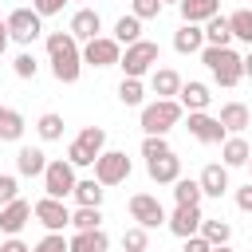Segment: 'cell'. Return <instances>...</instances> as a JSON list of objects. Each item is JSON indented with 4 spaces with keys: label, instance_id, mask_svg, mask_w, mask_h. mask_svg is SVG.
<instances>
[{
    "label": "cell",
    "instance_id": "40",
    "mask_svg": "<svg viewBox=\"0 0 252 252\" xmlns=\"http://www.w3.org/2000/svg\"><path fill=\"white\" fill-rule=\"evenodd\" d=\"M67 161H71L75 169H83V165H94V154H87L79 142H71V146H67Z\"/></svg>",
    "mask_w": 252,
    "mask_h": 252
},
{
    "label": "cell",
    "instance_id": "9",
    "mask_svg": "<svg viewBox=\"0 0 252 252\" xmlns=\"http://www.w3.org/2000/svg\"><path fill=\"white\" fill-rule=\"evenodd\" d=\"M32 217H35L47 232H63V228L71 224V209H67L59 197H39V201L32 205Z\"/></svg>",
    "mask_w": 252,
    "mask_h": 252
},
{
    "label": "cell",
    "instance_id": "51",
    "mask_svg": "<svg viewBox=\"0 0 252 252\" xmlns=\"http://www.w3.org/2000/svg\"><path fill=\"white\" fill-rule=\"evenodd\" d=\"M244 165H248V169H252V154H248V161H244Z\"/></svg>",
    "mask_w": 252,
    "mask_h": 252
},
{
    "label": "cell",
    "instance_id": "41",
    "mask_svg": "<svg viewBox=\"0 0 252 252\" xmlns=\"http://www.w3.org/2000/svg\"><path fill=\"white\" fill-rule=\"evenodd\" d=\"M32 252H67V240H63V232H47Z\"/></svg>",
    "mask_w": 252,
    "mask_h": 252
},
{
    "label": "cell",
    "instance_id": "24",
    "mask_svg": "<svg viewBox=\"0 0 252 252\" xmlns=\"http://www.w3.org/2000/svg\"><path fill=\"white\" fill-rule=\"evenodd\" d=\"M248 154H252V146H248L240 134H228V138L220 142V165H228V169L244 165V161H248Z\"/></svg>",
    "mask_w": 252,
    "mask_h": 252
},
{
    "label": "cell",
    "instance_id": "21",
    "mask_svg": "<svg viewBox=\"0 0 252 252\" xmlns=\"http://www.w3.org/2000/svg\"><path fill=\"white\" fill-rule=\"evenodd\" d=\"M150 91H154L158 98H173V94L181 91V75H177L173 67H154V71H150Z\"/></svg>",
    "mask_w": 252,
    "mask_h": 252
},
{
    "label": "cell",
    "instance_id": "45",
    "mask_svg": "<svg viewBox=\"0 0 252 252\" xmlns=\"http://www.w3.org/2000/svg\"><path fill=\"white\" fill-rule=\"evenodd\" d=\"M209 248H213V244H209L201 232H197V236H185V252H209Z\"/></svg>",
    "mask_w": 252,
    "mask_h": 252
},
{
    "label": "cell",
    "instance_id": "48",
    "mask_svg": "<svg viewBox=\"0 0 252 252\" xmlns=\"http://www.w3.org/2000/svg\"><path fill=\"white\" fill-rule=\"evenodd\" d=\"M240 67H244V79H252V51H248V55H240Z\"/></svg>",
    "mask_w": 252,
    "mask_h": 252
},
{
    "label": "cell",
    "instance_id": "18",
    "mask_svg": "<svg viewBox=\"0 0 252 252\" xmlns=\"http://www.w3.org/2000/svg\"><path fill=\"white\" fill-rule=\"evenodd\" d=\"M16 169H20V177H43V169H47V154H43L39 146H20V154H16Z\"/></svg>",
    "mask_w": 252,
    "mask_h": 252
},
{
    "label": "cell",
    "instance_id": "13",
    "mask_svg": "<svg viewBox=\"0 0 252 252\" xmlns=\"http://www.w3.org/2000/svg\"><path fill=\"white\" fill-rule=\"evenodd\" d=\"M32 220V205L24 201V197H16V201H8V205H0V232H8V236H16L24 224Z\"/></svg>",
    "mask_w": 252,
    "mask_h": 252
},
{
    "label": "cell",
    "instance_id": "1",
    "mask_svg": "<svg viewBox=\"0 0 252 252\" xmlns=\"http://www.w3.org/2000/svg\"><path fill=\"white\" fill-rule=\"evenodd\" d=\"M47 55H51V75L59 83H79L83 75V51L71 32H51L47 35Z\"/></svg>",
    "mask_w": 252,
    "mask_h": 252
},
{
    "label": "cell",
    "instance_id": "28",
    "mask_svg": "<svg viewBox=\"0 0 252 252\" xmlns=\"http://www.w3.org/2000/svg\"><path fill=\"white\" fill-rule=\"evenodd\" d=\"M114 39L118 43H138L142 39V20L130 12V16H118L114 20Z\"/></svg>",
    "mask_w": 252,
    "mask_h": 252
},
{
    "label": "cell",
    "instance_id": "32",
    "mask_svg": "<svg viewBox=\"0 0 252 252\" xmlns=\"http://www.w3.org/2000/svg\"><path fill=\"white\" fill-rule=\"evenodd\" d=\"M228 28H232V39H244L252 47V8H236L228 16Z\"/></svg>",
    "mask_w": 252,
    "mask_h": 252
},
{
    "label": "cell",
    "instance_id": "52",
    "mask_svg": "<svg viewBox=\"0 0 252 252\" xmlns=\"http://www.w3.org/2000/svg\"><path fill=\"white\" fill-rule=\"evenodd\" d=\"M0 110H4V106H0Z\"/></svg>",
    "mask_w": 252,
    "mask_h": 252
},
{
    "label": "cell",
    "instance_id": "25",
    "mask_svg": "<svg viewBox=\"0 0 252 252\" xmlns=\"http://www.w3.org/2000/svg\"><path fill=\"white\" fill-rule=\"evenodd\" d=\"M201 32H205V43H209V47H228V43H232L228 16H220V12H217L213 20H205V28H201Z\"/></svg>",
    "mask_w": 252,
    "mask_h": 252
},
{
    "label": "cell",
    "instance_id": "39",
    "mask_svg": "<svg viewBox=\"0 0 252 252\" xmlns=\"http://www.w3.org/2000/svg\"><path fill=\"white\" fill-rule=\"evenodd\" d=\"M161 8H165L161 0H134V4H130V12H134L138 20H158V16H161Z\"/></svg>",
    "mask_w": 252,
    "mask_h": 252
},
{
    "label": "cell",
    "instance_id": "46",
    "mask_svg": "<svg viewBox=\"0 0 252 252\" xmlns=\"http://www.w3.org/2000/svg\"><path fill=\"white\" fill-rule=\"evenodd\" d=\"M0 252H32V248H28L24 240H16V236H8V240L0 244Z\"/></svg>",
    "mask_w": 252,
    "mask_h": 252
},
{
    "label": "cell",
    "instance_id": "15",
    "mask_svg": "<svg viewBox=\"0 0 252 252\" xmlns=\"http://www.w3.org/2000/svg\"><path fill=\"white\" fill-rule=\"evenodd\" d=\"M79 43H87V39H94V35H102V20H98V12L94 8H79L75 16H71V28H67Z\"/></svg>",
    "mask_w": 252,
    "mask_h": 252
},
{
    "label": "cell",
    "instance_id": "16",
    "mask_svg": "<svg viewBox=\"0 0 252 252\" xmlns=\"http://www.w3.org/2000/svg\"><path fill=\"white\" fill-rule=\"evenodd\" d=\"M197 185H201L205 197H224V193H228V165H220V161L205 165L201 177H197Z\"/></svg>",
    "mask_w": 252,
    "mask_h": 252
},
{
    "label": "cell",
    "instance_id": "43",
    "mask_svg": "<svg viewBox=\"0 0 252 252\" xmlns=\"http://www.w3.org/2000/svg\"><path fill=\"white\" fill-rule=\"evenodd\" d=\"M63 4H67V0H32V8H35L39 16H55V12H63Z\"/></svg>",
    "mask_w": 252,
    "mask_h": 252
},
{
    "label": "cell",
    "instance_id": "7",
    "mask_svg": "<svg viewBox=\"0 0 252 252\" xmlns=\"http://www.w3.org/2000/svg\"><path fill=\"white\" fill-rule=\"evenodd\" d=\"M75 165L67 161V158H55V161H47V169H43V189H47V197H71V189H75Z\"/></svg>",
    "mask_w": 252,
    "mask_h": 252
},
{
    "label": "cell",
    "instance_id": "20",
    "mask_svg": "<svg viewBox=\"0 0 252 252\" xmlns=\"http://www.w3.org/2000/svg\"><path fill=\"white\" fill-rule=\"evenodd\" d=\"M177 12H181V24H205L220 12V0H181Z\"/></svg>",
    "mask_w": 252,
    "mask_h": 252
},
{
    "label": "cell",
    "instance_id": "33",
    "mask_svg": "<svg viewBox=\"0 0 252 252\" xmlns=\"http://www.w3.org/2000/svg\"><path fill=\"white\" fill-rule=\"evenodd\" d=\"M35 134L43 138V142H59L63 138V114H39V122H35Z\"/></svg>",
    "mask_w": 252,
    "mask_h": 252
},
{
    "label": "cell",
    "instance_id": "10",
    "mask_svg": "<svg viewBox=\"0 0 252 252\" xmlns=\"http://www.w3.org/2000/svg\"><path fill=\"white\" fill-rule=\"evenodd\" d=\"M189 134L197 138V142H205V146H220L228 134H224V126H220V118H213V114H205V110H189Z\"/></svg>",
    "mask_w": 252,
    "mask_h": 252
},
{
    "label": "cell",
    "instance_id": "36",
    "mask_svg": "<svg viewBox=\"0 0 252 252\" xmlns=\"http://www.w3.org/2000/svg\"><path fill=\"white\" fill-rule=\"evenodd\" d=\"M122 248H126V252H146V248H150V228H142V224L126 228V232H122Z\"/></svg>",
    "mask_w": 252,
    "mask_h": 252
},
{
    "label": "cell",
    "instance_id": "35",
    "mask_svg": "<svg viewBox=\"0 0 252 252\" xmlns=\"http://www.w3.org/2000/svg\"><path fill=\"white\" fill-rule=\"evenodd\" d=\"M201 236L209 244H228L232 240V224L228 220H201Z\"/></svg>",
    "mask_w": 252,
    "mask_h": 252
},
{
    "label": "cell",
    "instance_id": "30",
    "mask_svg": "<svg viewBox=\"0 0 252 252\" xmlns=\"http://www.w3.org/2000/svg\"><path fill=\"white\" fill-rule=\"evenodd\" d=\"M102 185L94 181V177H87V181H75V189H71V197L79 201V205H102Z\"/></svg>",
    "mask_w": 252,
    "mask_h": 252
},
{
    "label": "cell",
    "instance_id": "38",
    "mask_svg": "<svg viewBox=\"0 0 252 252\" xmlns=\"http://www.w3.org/2000/svg\"><path fill=\"white\" fill-rule=\"evenodd\" d=\"M12 71H16V79H35L39 63H35V55H32V51H20V55H16V63H12Z\"/></svg>",
    "mask_w": 252,
    "mask_h": 252
},
{
    "label": "cell",
    "instance_id": "26",
    "mask_svg": "<svg viewBox=\"0 0 252 252\" xmlns=\"http://www.w3.org/2000/svg\"><path fill=\"white\" fill-rule=\"evenodd\" d=\"M24 114L20 110H12V106H4L0 110V142H20L24 138Z\"/></svg>",
    "mask_w": 252,
    "mask_h": 252
},
{
    "label": "cell",
    "instance_id": "19",
    "mask_svg": "<svg viewBox=\"0 0 252 252\" xmlns=\"http://www.w3.org/2000/svg\"><path fill=\"white\" fill-rule=\"evenodd\" d=\"M110 248V236L102 228H83L67 240V252H106Z\"/></svg>",
    "mask_w": 252,
    "mask_h": 252
},
{
    "label": "cell",
    "instance_id": "49",
    "mask_svg": "<svg viewBox=\"0 0 252 252\" xmlns=\"http://www.w3.org/2000/svg\"><path fill=\"white\" fill-rule=\"evenodd\" d=\"M209 252H232V248H228V244H213Z\"/></svg>",
    "mask_w": 252,
    "mask_h": 252
},
{
    "label": "cell",
    "instance_id": "5",
    "mask_svg": "<svg viewBox=\"0 0 252 252\" xmlns=\"http://www.w3.org/2000/svg\"><path fill=\"white\" fill-rule=\"evenodd\" d=\"M130 158L122 154V150H102L98 158H94V181L106 189V185H122L126 177H130Z\"/></svg>",
    "mask_w": 252,
    "mask_h": 252
},
{
    "label": "cell",
    "instance_id": "44",
    "mask_svg": "<svg viewBox=\"0 0 252 252\" xmlns=\"http://www.w3.org/2000/svg\"><path fill=\"white\" fill-rule=\"evenodd\" d=\"M236 209H240V213H252V181H248L244 189H236Z\"/></svg>",
    "mask_w": 252,
    "mask_h": 252
},
{
    "label": "cell",
    "instance_id": "14",
    "mask_svg": "<svg viewBox=\"0 0 252 252\" xmlns=\"http://www.w3.org/2000/svg\"><path fill=\"white\" fill-rule=\"evenodd\" d=\"M146 173H150V181H158V185H173V181L181 177V158H177V154L150 158V161H146Z\"/></svg>",
    "mask_w": 252,
    "mask_h": 252
},
{
    "label": "cell",
    "instance_id": "17",
    "mask_svg": "<svg viewBox=\"0 0 252 252\" xmlns=\"http://www.w3.org/2000/svg\"><path fill=\"white\" fill-rule=\"evenodd\" d=\"M217 118H220L224 134H244V130L252 126V114H248V106H244V102H224Z\"/></svg>",
    "mask_w": 252,
    "mask_h": 252
},
{
    "label": "cell",
    "instance_id": "2",
    "mask_svg": "<svg viewBox=\"0 0 252 252\" xmlns=\"http://www.w3.org/2000/svg\"><path fill=\"white\" fill-rule=\"evenodd\" d=\"M201 63L213 71V79L220 83V87H236L240 79H244V67H240V55L232 51V47H201Z\"/></svg>",
    "mask_w": 252,
    "mask_h": 252
},
{
    "label": "cell",
    "instance_id": "47",
    "mask_svg": "<svg viewBox=\"0 0 252 252\" xmlns=\"http://www.w3.org/2000/svg\"><path fill=\"white\" fill-rule=\"evenodd\" d=\"M8 43H12V35H8V24L0 20V55H4V47H8Z\"/></svg>",
    "mask_w": 252,
    "mask_h": 252
},
{
    "label": "cell",
    "instance_id": "27",
    "mask_svg": "<svg viewBox=\"0 0 252 252\" xmlns=\"http://www.w3.org/2000/svg\"><path fill=\"white\" fill-rule=\"evenodd\" d=\"M71 228L83 232V228H102V205H79L71 213Z\"/></svg>",
    "mask_w": 252,
    "mask_h": 252
},
{
    "label": "cell",
    "instance_id": "50",
    "mask_svg": "<svg viewBox=\"0 0 252 252\" xmlns=\"http://www.w3.org/2000/svg\"><path fill=\"white\" fill-rule=\"evenodd\" d=\"M161 4H181V0H161Z\"/></svg>",
    "mask_w": 252,
    "mask_h": 252
},
{
    "label": "cell",
    "instance_id": "34",
    "mask_svg": "<svg viewBox=\"0 0 252 252\" xmlns=\"http://www.w3.org/2000/svg\"><path fill=\"white\" fill-rule=\"evenodd\" d=\"M142 98H146L142 79H122V83H118V102H122V106H142Z\"/></svg>",
    "mask_w": 252,
    "mask_h": 252
},
{
    "label": "cell",
    "instance_id": "23",
    "mask_svg": "<svg viewBox=\"0 0 252 252\" xmlns=\"http://www.w3.org/2000/svg\"><path fill=\"white\" fill-rule=\"evenodd\" d=\"M177 102H181V110H209L213 94H209V87H205V83H181Z\"/></svg>",
    "mask_w": 252,
    "mask_h": 252
},
{
    "label": "cell",
    "instance_id": "29",
    "mask_svg": "<svg viewBox=\"0 0 252 252\" xmlns=\"http://www.w3.org/2000/svg\"><path fill=\"white\" fill-rule=\"evenodd\" d=\"M75 142H79V146H83L87 154H94V158H98V154L106 150V130H102V126H83Z\"/></svg>",
    "mask_w": 252,
    "mask_h": 252
},
{
    "label": "cell",
    "instance_id": "8",
    "mask_svg": "<svg viewBox=\"0 0 252 252\" xmlns=\"http://www.w3.org/2000/svg\"><path fill=\"white\" fill-rule=\"evenodd\" d=\"M4 24H8V35H12L16 43H35L39 32H43V16H39L35 8H16Z\"/></svg>",
    "mask_w": 252,
    "mask_h": 252
},
{
    "label": "cell",
    "instance_id": "6",
    "mask_svg": "<svg viewBox=\"0 0 252 252\" xmlns=\"http://www.w3.org/2000/svg\"><path fill=\"white\" fill-rule=\"evenodd\" d=\"M122 59V43L114 39V35H94V39H87L83 43V63L87 67H114Z\"/></svg>",
    "mask_w": 252,
    "mask_h": 252
},
{
    "label": "cell",
    "instance_id": "31",
    "mask_svg": "<svg viewBox=\"0 0 252 252\" xmlns=\"http://www.w3.org/2000/svg\"><path fill=\"white\" fill-rule=\"evenodd\" d=\"M201 197H205V193H201V185H197L193 177H177V181H173V201H177V205H201Z\"/></svg>",
    "mask_w": 252,
    "mask_h": 252
},
{
    "label": "cell",
    "instance_id": "37",
    "mask_svg": "<svg viewBox=\"0 0 252 252\" xmlns=\"http://www.w3.org/2000/svg\"><path fill=\"white\" fill-rule=\"evenodd\" d=\"M161 154H173V146L165 142V134H146L142 138V158L150 161V158H161Z\"/></svg>",
    "mask_w": 252,
    "mask_h": 252
},
{
    "label": "cell",
    "instance_id": "3",
    "mask_svg": "<svg viewBox=\"0 0 252 252\" xmlns=\"http://www.w3.org/2000/svg\"><path fill=\"white\" fill-rule=\"evenodd\" d=\"M158 59H161L158 43H150V39H138V43H126V51H122L118 67L126 71V79H142V75H150V71L158 67Z\"/></svg>",
    "mask_w": 252,
    "mask_h": 252
},
{
    "label": "cell",
    "instance_id": "22",
    "mask_svg": "<svg viewBox=\"0 0 252 252\" xmlns=\"http://www.w3.org/2000/svg\"><path fill=\"white\" fill-rule=\"evenodd\" d=\"M205 47V32L197 28V24H181L177 32H173V51H181V55H197Z\"/></svg>",
    "mask_w": 252,
    "mask_h": 252
},
{
    "label": "cell",
    "instance_id": "42",
    "mask_svg": "<svg viewBox=\"0 0 252 252\" xmlns=\"http://www.w3.org/2000/svg\"><path fill=\"white\" fill-rule=\"evenodd\" d=\"M16 189H20V181H16L12 173H0V205L16 201Z\"/></svg>",
    "mask_w": 252,
    "mask_h": 252
},
{
    "label": "cell",
    "instance_id": "12",
    "mask_svg": "<svg viewBox=\"0 0 252 252\" xmlns=\"http://www.w3.org/2000/svg\"><path fill=\"white\" fill-rule=\"evenodd\" d=\"M201 220H205V217H201V205H177L173 213H165L169 232L181 236V240H185V236H197V232H201Z\"/></svg>",
    "mask_w": 252,
    "mask_h": 252
},
{
    "label": "cell",
    "instance_id": "4",
    "mask_svg": "<svg viewBox=\"0 0 252 252\" xmlns=\"http://www.w3.org/2000/svg\"><path fill=\"white\" fill-rule=\"evenodd\" d=\"M181 122V102L177 98H158L150 106H142V130L146 134H169Z\"/></svg>",
    "mask_w": 252,
    "mask_h": 252
},
{
    "label": "cell",
    "instance_id": "11",
    "mask_svg": "<svg viewBox=\"0 0 252 252\" xmlns=\"http://www.w3.org/2000/svg\"><path fill=\"white\" fill-rule=\"evenodd\" d=\"M130 217H134L142 228H158V224H165V209H161V201L150 197V193H134V197H130Z\"/></svg>",
    "mask_w": 252,
    "mask_h": 252
}]
</instances>
